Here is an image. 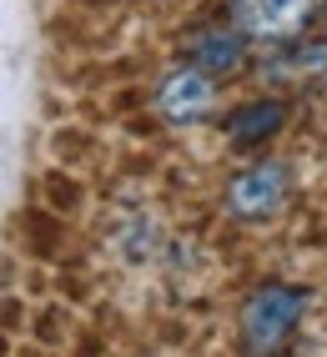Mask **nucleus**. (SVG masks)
<instances>
[{"mask_svg": "<svg viewBox=\"0 0 327 357\" xmlns=\"http://www.w3.org/2000/svg\"><path fill=\"white\" fill-rule=\"evenodd\" d=\"M307 307H312L307 287H292V282H267V287H257L242 302V352L247 357H277L292 342V332H297L302 317H307Z\"/></svg>", "mask_w": 327, "mask_h": 357, "instance_id": "1", "label": "nucleus"}, {"mask_svg": "<svg viewBox=\"0 0 327 357\" xmlns=\"http://www.w3.org/2000/svg\"><path fill=\"white\" fill-rule=\"evenodd\" d=\"M317 10H322V0H237V20L231 26L252 40L282 45L307 31Z\"/></svg>", "mask_w": 327, "mask_h": 357, "instance_id": "2", "label": "nucleus"}, {"mask_svg": "<svg viewBox=\"0 0 327 357\" xmlns=\"http://www.w3.org/2000/svg\"><path fill=\"white\" fill-rule=\"evenodd\" d=\"M287 202V172L277 161H257L227 181V206L237 222H267Z\"/></svg>", "mask_w": 327, "mask_h": 357, "instance_id": "3", "label": "nucleus"}, {"mask_svg": "<svg viewBox=\"0 0 327 357\" xmlns=\"http://www.w3.org/2000/svg\"><path fill=\"white\" fill-rule=\"evenodd\" d=\"M212 106H217V81L206 76V70H197V66H176L172 76L156 86V111L167 116V121H176V126L212 116Z\"/></svg>", "mask_w": 327, "mask_h": 357, "instance_id": "4", "label": "nucleus"}, {"mask_svg": "<svg viewBox=\"0 0 327 357\" xmlns=\"http://www.w3.org/2000/svg\"><path fill=\"white\" fill-rule=\"evenodd\" d=\"M186 61H192L197 70H206V76H217V70H237L247 61V36L231 26H206L197 31L192 40H186Z\"/></svg>", "mask_w": 327, "mask_h": 357, "instance_id": "5", "label": "nucleus"}, {"mask_svg": "<svg viewBox=\"0 0 327 357\" xmlns=\"http://www.w3.org/2000/svg\"><path fill=\"white\" fill-rule=\"evenodd\" d=\"M282 121H287V101L257 96V101H242L227 116V136H231V146H262L267 136L282 131Z\"/></svg>", "mask_w": 327, "mask_h": 357, "instance_id": "6", "label": "nucleus"}]
</instances>
